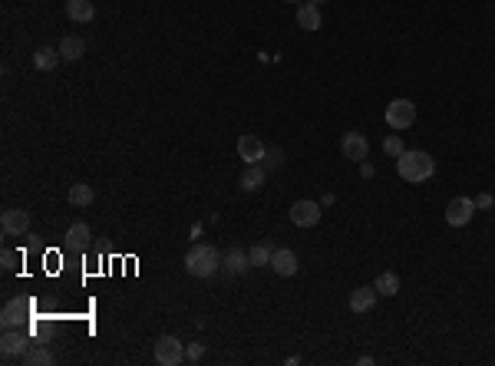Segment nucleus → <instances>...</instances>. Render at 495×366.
I'll use <instances>...</instances> for the list:
<instances>
[{
  "label": "nucleus",
  "instance_id": "obj_1",
  "mask_svg": "<svg viewBox=\"0 0 495 366\" xmlns=\"http://www.w3.org/2000/svg\"><path fill=\"white\" fill-rule=\"evenodd\" d=\"M397 172L403 182L409 185H420L426 178L436 175V159H432L430 152H403L397 159Z\"/></svg>",
  "mask_w": 495,
  "mask_h": 366
},
{
  "label": "nucleus",
  "instance_id": "obj_2",
  "mask_svg": "<svg viewBox=\"0 0 495 366\" xmlns=\"http://www.w3.org/2000/svg\"><path fill=\"white\" fill-rule=\"evenodd\" d=\"M185 270L192 274V277H212L218 268H221V254H218L215 244H192L188 254L182 258Z\"/></svg>",
  "mask_w": 495,
  "mask_h": 366
},
{
  "label": "nucleus",
  "instance_id": "obj_3",
  "mask_svg": "<svg viewBox=\"0 0 495 366\" xmlns=\"http://www.w3.org/2000/svg\"><path fill=\"white\" fill-rule=\"evenodd\" d=\"M152 356L159 366H179L185 363V344H179V336H159L155 346H152Z\"/></svg>",
  "mask_w": 495,
  "mask_h": 366
},
{
  "label": "nucleus",
  "instance_id": "obj_4",
  "mask_svg": "<svg viewBox=\"0 0 495 366\" xmlns=\"http://www.w3.org/2000/svg\"><path fill=\"white\" fill-rule=\"evenodd\" d=\"M27 350H30V334H27L23 327H7L4 336H0V353H4V360H20Z\"/></svg>",
  "mask_w": 495,
  "mask_h": 366
},
{
  "label": "nucleus",
  "instance_id": "obj_5",
  "mask_svg": "<svg viewBox=\"0 0 495 366\" xmlns=\"http://www.w3.org/2000/svg\"><path fill=\"white\" fill-rule=\"evenodd\" d=\"M387 122H390V129H409L413 122H416V106L409 103V99H393L387 106Z\"/></svg>",
  "mask_w": 495,
  "mask_h": 366
},
{
  "label": "nucleus",
  "instance_id": "obj_6",
  "mask_svg": "<svg viewBox=\"0 0 495 366\" xmlns=\"http://www.w3.org/2000/svg\"><path fill=\"white\" fill-rule=\"evenodd\" d=\"M472 215H475V198H469V195H459V198H452L446 205V221L452 228H465L472 221Z\"/></svg>",
  "mask_w": 495,
  "mask_h": 366
},
{
  "label": "nucleus",
  "instance_id": "obj_7",
  "mask_svg": "<svg viewBox=\"0 0 495 366\" xmlns=\"http://www.w3.org/2000/svg\"><path fill=\"white\" fill-rule=\"evenodd\" d=\"M0 228H4V235H11V237L27 235V231H30V211H27V208H4Z\"/></svg>",
  "mask_w": 495,
  "mask_h": 366
},
{
  "label": "nucleus",
  "instance_id": "obj_8",
  "mask_svg": "<svg viewBox=\"0 0 495 366\" xmlns=\"http://www.w3.org/2000/svg\"><path fill=\"white\" fill-rule=\"evenodd\" d=\"M27 317H30V301H23V297H11V301L4 303V311H0L4 330H7V327H23Z\"/></svg>",
  "mask_w": 495,
  "mask_h": 366
},
{
  "label": "nucleus",
  "instance_id": "obj_9",
  "mask_svg": "<svg viewBox=\"0 0 495 366\" xmlns=\"http://www.w3.org/2000/svg\"><path fill=\"white\" fill-rule=\"evenodd\" d=\"M291 221L297 228H314L321 221V205L311 202V198H301V202H294L291 205Z\"/></svg>",
  "mask_w": 495,
  "mask_h": 366
},
{
  "label": "nucleus",
  "instance_id": "obj_10",
  "mask_svg": "<svg viewBox=\"0 0 495 366\" xmlns=\"http://www.w3.org/2000/svg\"><path fill=\"white\" fill-rule=\"evenodd\" d=\"M264 152H268V145H264L258 136H251V132H245V136L238 139V159H245V165L261 162L264 159Z\"/></svg>",
  "mask_w": 495,
  "mask_h": 366
},
{
  "label": "nucleus",
  "instance_id": "obj_11",
  "mask_svg": "<svg viewBox=\"0 0 495 366\" xmlns=\"http://www.w3.org/2000/svg\"><path fill=\"white\" fill-rule=\"evenodd\" d=\"M297 254H294L291 248H274V254H271V270L274 274H281V277H294L297 274Z\"/></svg>",
  "mask_w": 495,
  "mask_h": 366
},
{
  "label": "nucleus",
  "instance_id": "obj_12",
  "mask_svg": "<svg viewBox=\"0 0 495 366\" xmlns=\"http://www.w3.org/2000/svg\"><path fill=\"white\" fill-rule=\"evenodd\" d=\"M340 152L350 162H364L366 152H370V142L364 139V132H347L344 139H340Z\"/></svg>",
  "mask_w": 495,
  "mask_h": 366
},
{
  "label": "nucleus",
  "instance_id": "obj_13",
  "mask_svg": "<svg viewBox=\"0 0 495 366\" xmlns=\"http://www.w3.org/2000/svg\"><path fill=\"white\" fill-rule=\"evenodd\" d=\"M297 27L301 30H321L323 27V17H321V7L317 4H311V0H304L301 7H297Z\"/></svg>",
  "mask_w": 495,
  "mask_h": 366
},
{
  "label": "nucleus",
  "instance_id": "obj_14",
  "mask_svg": "<svg viewBox=\"0 0 495 366\" xmlns=\"http://www.w3.org/2000/svg\"><path fill=\"white\" fill-rule=\"evenodd\" d=\"M221 268H225L228 274H248L255 264H251V258H248L245 248H228V254L221 258Z\"/></svg>",
  "mask_w": 495,
  "mask_h": 366
},
{
  "label": "nucleus",
  "instance_id": "obj_15",
  "mask_svg": "<svg viewBox=\"0 0 495 366\" xmlns=\"http://www.w3.org/2000/svg\"><path fill=\"white\" fill-rule=\"evenodd\" d=\"M56 50H60V56H63V60H70V63H79V60L86 56V40H83V37H76V33H70V37H63V40H60V46H56Z\"/></svg>",
  "mask_w": 495,
  "mask_h": 366
},
{
  "label": "nucleus",
  "instance_id": "obj_16",
  "mask_svg": "<svg viewBox=\"0 0 495 366\" xmlns=\"http://www.w3.org/2000/svg\"><path fill=\"white\" fill-rule=\"evenodd\" d=\"M89 237H93V231H89L86 221H73V225L66 228V248L86 251L89 248Z\"/></svg>",
  "mask_w": 495,
  "mask_h": 366
},
{
  "label": "nucleus",
  "instance_id": "obj_17",
  "mask_svg": "<svg viewBox=\"0 0 495 366\" xmlns=\"http://www.w3.org/2000/svg\"><path fill=\"white\" fill-rule=\"evenodd\" d=\"M377 287H356V291H350V311L354 313H366L377 307Z\"/></svg>",
  "mask_w": 495,
  "mask_h": 366
},
{
  "label": "nucleus",
  "instance_id": "obj_18",
  "mask_svg": "<svg viewBox=\"0 0 495 366\" xmlns=\"http://www.w3.org/2000/svg\"><path fill=\"white\" fill-rule=\"evenodd\" d=\"M264 178H268V169L255 162V165H245V172H241V188L245 192H261L264 188Z\"/></svg>",
  "mask_w": 495,
  "mask_h": 366
},
{
  "label": "nucleus",
  "instance_id": "obj_19",
  "mask_svg": "<svg viewBox=\"0 0 495 366\" xmlns=\"http://www.w3.org/2000/svg\"><path fill=\"white\" fill-rule=\"evenodd\" d=\"M66 17L73 23H89L96 17V7L93 0H66Z\"/></svg>",
  "mask_w": 495,
  "mask_h": 366
},
{
  "label": "nucleus",
  "instance_id": "obj_20",
  "mask_svg": "<svg viewBox=\"0 0 495 366\" xmlns=\"http://www.w3.org/2000/svg\"><path fill=\"white\" fill-rule=\"evenodd\" d=\"M53 360H56L53 350H50V346H40V344H30V350L20 356L23 366H50Z\"/></svg>",
  "mask_w": 495,
  "mask_h": 366
},
{
  "label": "nucleus",
  "instance_id": "obj_21",
  "mask_svg": "<svg viewBox=\"0 0 495 366\" xmlns=\"http://www.w3.org/2000/svg\"><path fill=\"white\" fill-rule=\"evenodd\" d=\"M60 60H63V56H60V50H53V46H40V50L33 53V66H37L40 73H53Z\"/></svg>",
  "mask_w": 495,
  "mask_h": 366
},
{
  "label": "nucleus",
  "instance_id": "obj_22",
  "mask_svg": "<svg viewBox=\"0 0 495 366\" xmlns=\"http://www.w3.org/2000/svg\"><path fill=\"white\" fill-rule=\"evenodd\" d=\"M66 198H70V205L73 208H89L93 205V185H86V182H76V185H70V192H66Z\"/></svg>",
  "mask_w": 495,
  "mask_h": 366
},
{
  "label": "nucleus",
  "instance_id": "obj_23",
  "mask_svg": "<svg viewBox=\"0 0 495 366\" xmlns=\"http://www.w3.org/2000/svg\"><path fill=\"white\" fill-rule=\"evenodd\" d=\"M373 287H377V294H383V297H397V294H399V277L393 274V270H383V274L373 280Z\"/></svg>",
  "mask_w": 495,
  "mask_h": 366
},
{
  "label": "nucleus",
  "instance_id": "obj_24",
  "mask_svg": "<svg viewBox=\"0 0 495 366\" xmlns=\"http://www.w3.org/2000/svg\"><path fill=\"white\" fill-rule=\"evenodd\" d=\"M271 254H274V248H271V244H255V248L248 251V258H251V264H255V268H271Z\"/></svg>",
  "mask_w": 495,
  "mask_h": 366
},
{
  "label": "nucleus",
  "instance_id": "obj_25",
  "mask_svg": "<svg viewBox=\"0 0 495 366\" xmlns=\"http://www.w3.org/2000/svg\"><path fill=\"white\" fill-rule=\"evenodd\" d=\"M383 152H387L390 159H399V155H403V139H399V136H387V139H383Z\"/></svg>",
  "mask_w": 495,
  "mask_h": 366
},
{
  "label": "nucleus",
  "instance_id": "obj_26",
  "mask_svg": "<svg viewBox=\"0 0 495 366\" xmlns=\"http://www.w3.org/2000/svg\"><path fill=\"white\" fill-rule=\"evenodd\" d=\"M281 162H284V152H281V149H268V152H264V159H261V165H264V169H278Z\"/></svg>",
  "mask_w": 495,
  "mask_h": 366
},
{
  "label": "nucleus",
  "instance_id": "obj_27",
  "mask_svg": "<svg viewBox=\"0 0 495 366\" xmlns=\"http://www.w3.org/2000/svg\"><path fill=\"white\" fill-rule=\"evenodd\" d=\"M205 356V344H188L185 346V363H198Z\"/></svg>",
  "mask_w": 495,
  "mask_h": 366
},
{
  "label": "nucleus",
  "instance_id": "obj_28",
  "mask_svg": "<svg viewBox=\"0 0 495 366\" xmlns=\"http://www.w3.org/2000/svg\"><path fill=\"white\" fill-rule=\"evenodd\" d=\"M17 261H20V254L11 248H4V254H0V264H4V270H17Z\"/></svg>",
  "mask_w": 495,
  "mask_h": 366
},
{
  "label": "nucleus",
  "instance_id": "obj_29",
  "mask_svg": "<svg viewBox=\"0 0 495 366\" xmlns=\"http://www.w3.org/2000/svg\"><path fill=\"white\" fill-rule=\"evenodd\" d=\"M475 208H492V195H479V198H475Z\"/></svg>",
  "mask_w": 495,
  "mask_h": 366
},
{
  "label": "nucleus",
  "instance_id": "obj_30",
  "mask_svg": "<svg viewBox=\"0 0 495 366\" xmlns=\"http://www.w3.org/2000/svg\"><path fill=\"white\" fill-rule=\"evenodd\" d=\"M284 4H304V0H284Z\"/></svg>",
  "mask_w": 495,
  "mask_h": 366
},
{
  "label": "nucleus",
  "instance_id": "obj_31",
  "mask_svg": "<svg viewBox=\"0 0 495 366\" xmlns=\"http://www.w3.org/2000/svg\"><path fill=\"white\" fill-rule=\"evenodd\" d=\"M311 4H317V7H321V4H323V0H311Z\"/></svg>",
  "mask_w": 495,
  "mask_h": 366
}]
</instances>
